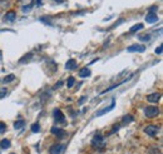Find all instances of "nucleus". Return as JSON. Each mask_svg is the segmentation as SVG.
I'll use <instances>...</instances> for the list:
<instances>
[{
	"instance_id": "nucleus-5",
	"label": "nucleus",
	"mask_w": 163,
	"mask_h": 154,
	"mask_svg": "<svg viewBox=\"0 0 163 154\" xmlns=\"http://www.w3.org/2000/svg\"><path fill=\"white\" fill-rule=\"evenodd\" d=\"M53 115H54V119H55L57 123H65V117H64V114L62 113L60 109H54Z\"/></svg>"
},
{
	"instance_id": "nucleus-3",
	"label": "nucleus",
	"mask_w": 163,
	"mask_h": 154,
	"mask_svg": "<svg viewBox=\"0 0 163 154\" xmlns=\"http://www.w3.org/2000/svg\"><path fill=\"white\" fill-rule=\"evenodd\" d=\"M144 114L145 117H148V118H154V117H157L159 114V109L158 107H147L144 109Z\"/></svg>"
},
{
	"instance_id": "nucleus-15",
	"label": "nucleus",
	"mask_w": 163,
	"mask_h": 154,
	"mask_svg": "<svg viewBox=\"0 0 163 154\" xmlns=\"http://www.w3.org/2000/svg\"><path fill=\"white\" fill-rule=\"evenodd\" d=\"M90 74H92V72H90L89 68H83V69L79 72L80 78H88V76H90Z\"/></svg>"
},
{
	"instance_id": "nucleus-25",
	"label": "nucleus",
	"mask_w": 163,
	"mask_h": 154,
	"mask_svg": "<svg viewBox=\"0 0 163 154\" xmlns=\"http://www.w3.org/2000/svg\"><path fill=\"white\" fill-rule=\"evenodd\" d=\"M33 8V4H29L28 6H23V11L24 13H27V11H30V9Z\"/></svg>"
},
{
	"instance_id": "nucleus-27",
	"label": "nucleus",
	"mask_w": 163,
	"mask_h": 154,
	"mask_svg": "<svg viewBox=\"0 0 163 154\" xmlns=\"http://www.w3.org/2000/svg\"><path fill=\"white\" fill-rule=\"evenodd\" d=\"M62 85H63V82H62V80H60V82H58V83L54 85V89H58V88H60Z\"/></svg>"
},
{
	"instance_id": "nucleus-24",
	"label": "nucleus",
	"mask_w": 163,
	"mask_h": 154,
	"mask_svg": "<svg viewBox=\"0 0 163 154\" xmlns=\"http://www.w3.org/2000/svg\"><path fill=\"white\" fill-rule=\"evenodd\" d=\"M5 130H6V125H5V123L0 122V134H3Z\"/></svg>"
},
{
	"instance_id": "nucleus-29",
	"label": "nucleus",
	"mask_w": 163,
	"mask_h": 154,
	"mask_svg": "<svg viewBox=\"0 0 163 154\" xmlns=\"http://www.w3.org/2000/svg\"><path fill=\"white\" fill-rule=\"evenodd\" d=\"M156 54H162V45H159L158 48H156Z\"/></svg>"
},
{
	"instance_id": "nucleus-9",
	"label": "nucleus",
	"mask_w": 163,
	"mask_h": 154,
	"mask_svg": "<svg viewBox=\"0 0 163 154\" xmlns=\"http://www.w3.org/2000/svg\"><path fill=\"white\" fill-rule=\"evenodd\" d=\"M114 107H116V101L114 100H112V103H110V105L109 107H106V108H103L100 112H98L97 114H96V117H100V115H103V114H106V113H108V112H110L112 109H114Z\"/></svg>"
},
{
	"instance_id": "nucleus-4",
	"label": "nucleus",
	"mask_w": 163,
	"mask_h": 154,
	"mask_svg": "<svg viewBox=\"0 0 163 154\" xmlns=\"http://www.w3.org/2000/svg\"><path fill=\"white\" fill-rule=\"evenodd\" d=\"M65 149L64 144H54L49 148V154H62Z\"/></svg>"
},
{
	"instance_id": "nucleus-12",
	"label": "nucleus",
	"mask_w": 163,
	"mask_h": 154,
	"mask_svg": "<svg viewBox=\"0 0 163 154\" xmlns=\"http://www.w3.org/2000/svg\"><path fill=\"white\" fill-rule=\"evenodd\" d=\"M77 66H78V63H77V60H74V59H69V60L65 63L67 70H74V69H77Z\"/></svg>"
},
{
	"instance_id": "nucleus-10",
	"label": "nucleus",
	"mask_w": 163,
	"mask_h": 154,
	"mask_svg": "<svg viewBox=\"0 0 163 154\" xmlns=\"http://www.w3.org/2000/svg\"><path fill=\"white\" fill-rule=\"evenodd\" d=\"M159 99H161L159 93H152L149 95H147V101H149V103H158Z\"/></svg>"
},
{
	"instance_id": "nucleus-21",
	"label": "nucleus",
	"mask_w": 163,
	"mask_h": 154,
	"mask_svg": "<svg viewBox=\"0 0 163 154\" xmlns=\"http://www.w3.org/2000/svg\"><path fill=\"white\" fill-rule=\"evenodd\" d=\"M30 129H31L33 133H39V132H40V125H39V123H34V124H31Z\"/></svg>"
},
{
	"instance_id": "nucleus-13",
	"label": "nucleus",
	"mask_w": 163,
	"mask_h": 154,
	"mask_svg": "<svg viewBox=\"0 0 163 154\" xmlns=\"http://www.w3.org/2000/svg\"><path fill=\"white\" fill-rule=\"evenodd\" d=\"M145 20H147V23H149V24L157 23L158 21V16H157V14H154V13H148L147 16H145Z\"/></svg>"
},
{
	"instance_id": "nucleus-32",
	"label": "nucleus",
	"mask_w": 163,
	"mask_h": 154,
	"mask_svg": "<svg viewBox=\"0 0 163 154\" xmlns=\"http://www.w3.org/2000/svg\"><path fill=\"white\" fill-rule=\"evenodd\" d=\"M10 154H15V153H10Z\"/></svg>"
},
{
	"instance_id": "nucleus-7",
	"label": "nucleus",
	"mask_w": 163,
	"mask_h": 154,
	"mask_svg": "<svg viewBox=\"0 0 163 154\" xmlns=\"http://www.w3.org/2000/svg\"><path fill=\"white\" fill-rule=\"evenodd\" d=\"M132 76L133 75H131L129 76V78H126V79H123V80H121V82H119V83H116V84H113V85H110V87H108L106 90H103L100 94H106V93H108V91H110V90H113V89H116V88H118L119 87V85H122V84H124V83H127L128 80H129L131 78H132Z\"/></svg>"
},
{
	"instance_id": "nucleus-23",
	"label": "nucleus",
	"mask_w": 163,
	"mask_h": 154,
	"mask_svg": "<svg viewBox=\"0 0 163 154\" xmlns=\"http://www.w3.org/2000/svg\"><path fill=\"white\" fill-rule=\"evenodd\" d=\"M8 95V89H5V88H3V89H0V99H3V98H5Z\"/></svg>"
},
{
	"instance_id": "nucleus-17",
	"label": "nucleus",
	"mask_w": 163,
	"mask_h": 154,
	"mask_svg": "<svg viewBox=\"0 0 163 154\" xmlns=\"http://www.w3.org/2000/svg\"><path fill=\"white\" fill-rule=\"evenodd\" d=\"M24 125H25V122L23 120V119H19V120H16V122L14 123V128H15L16 130H18V129H21Z\"/></svg>"
},
{
	"instance_id": "nucleus-11",
	"label": "nucleus",
	"mask_w": 163,
	"mask_h": 154,
	"mask_svg": "<svg viewBox=\"0 0 163 154\" xmlns=\"http://www.w3.org/2000/svg\"><path fill=\"white\" fill-rule=\"evenodd\" d=\"M50 132H51V134L57 135L58 138H63V136L65 135V132H64L63 129H60V128H58V127H53V128L50 129Z\"/></svg>"
},
{
	"instance_id": "nucleus-18",
	"label": "nucleus",
	"mask_w": 163,
	"mask_h": 154,
	"mask_svg": "<svg viewBox=\"0 0 163 154\" xmlns=\"http://www.w3.org/2000/svg\"><path fill=\"white\" fill-rule=\"evenodd\" d=\"M141 29H143V24H135V25H133V27L129 29V33H135V31H138V30H141Z\"/></svg>"
},
{
	"instance_id": "nucleus-20",
	"label": "nucleus",
	"mask_w": 163,
	"mask_h": 154,
	"mask_svg": "<svg viewBox=\"0 0 163 154\" xmlns=\"http://www.w3.org/2000/svg\"><path fill=\"white\" fill-rule=\"evenodd\" d=\"M138 39L142 40V41H149L151 40V35H149V34H139Z\"/></svg>"
},
{
	"instance_id": "nucleus-19",
	"label": "nucleus",
	"mask_w": 163,
	"mask_h": 154,
	"mask_svg": "<svg viewBox=\"0 0 163 154\" xmlns=\"http://www.w3.org/2000/svg\"><path fill=\"white\" fill-rule=\"evenodd\" d=\"M13 80H15V75L14 74H9V75H6L5 78L3 79V83L6 84V83H11Z\"/></svg>"
},
{
	"instance_id": "nucleus-16",
	"label": "nucleus",
	"mask_w": 163,
	"mask_h": 154,
	"mask_svg": "<svg viewBox=\"0 0 163 154\" xmlns=\"http://www.w3.org/2000/svg\"><path fill=\"white\" fill-rule=\"evenodd\" d=\"M10 140L9 139H3V140H0V147H2L3 149H6V148H9L10 147Z\"/></svg>"
},
{
	"instance_id": "nucleus-2",
	"label": "nucleus",
	"mask_w": 163,
	"mask_h": 154,
	"mask_svg": "<svg viewBox=\"0 0 163 154\" xmlns=\"http://www.w3.org/2000/svg\"><path fill=\"white\" fill-rule=\"evenodd\" d=\"M143 130H144L145 134L149 135V136H156V135L158 134V132H159V127L154 125V124H151V125H147V127H145Z\"/></svg>"
},
{
	"instance_id": "nucleus-14",
	"label": "nucleus",
	"mask_w": 163,
	"mask_h": 154,
	"mask_svg": "<svg viewBox=\"0 0 163 154\" xmlns=\"http://www.w3.org/2000/svg\"><path fill=\"white\" fill-rule=\"evenodd\" d=\"M133 120H134L133 115H131V114H127V115H124V117L122 118V125H127V124L132 123Z\"/></svg>"
},
{
	"instance_id": "nucleus-8",
	"label": "nucleus",
	"mask_w": 163,
	"mask_h": 154,
	"mask_svg": "<svg viewBox=\"0 0 163 154\" xmlns=\"http://www.w3.org/2000/svg\"><path fill=\"white\" fill-rule=\"evenodd\" d=\"M15 18H16V13L13 11V10H10V11H8L4 15V21L5 23H13L15 20Z\"/></svg>"
},
{
	"instance_id": "nucleus-30",
	"label": "nucleus",
	"mask_w": 163,
	"mask_h": 154,
	"mask_svg": "<svg viewBox=\"0 0 163 154\" xmlns=\"http://www.w3.org/2000/svg\"><path fill=\"white\" fill-rule=\"evenodd\" d=\"M118 129H119V125H114V127H113V129H112V132H110V134H113V133H116V132H117Z\"/></svg>"
},
{
	"instance_id": "nucleus-26",
	"label": "nucleus",
	"mask_w": 163,
	"mask_h": 154,
	"mask_svg": "<svg viewBox=\"0 0 163 154\" xmlns=\"http://www.w3.org/2000/svg\"><path fill=\"white\" fill-rule=\"evenodd\" d=\"M0 6H9V2H6V0H0Z\"/></svg>"
},
{
	"instance_id": "nucleus-28",
	"label": "nucleus",
	"mask_w": 163,
	"mask_h": 154,
	"mask_svg": "<svg viewBox=\"0 0 163 154\" xmlns=\"http://www.w3.org/2000/svg\"><path fill=\"white\" fill-rule=\"evenodd\" d=\"M85 99H87V97H82V98L79 99V101H78V104H79V105H82V104H83V103L85 101Z\"/></svg>"
},
{
	"instance_id": "nucleus-6",
	"label": "nucleus",
	"mask_w": 163,
	"mask_h": 154,
	"mask_svg": "<svg viewBox=\"0 0 163 154\" xmlns=\"http://www.w3.org/2000/svg\"><path fill=\"white\" fill-rule=\"evenodd\" d=\"M144 50H145V47L144 45H139V44H133V45L127 48V51H129V53H135V51H138V53H143Z\"/></svg>"
},
{
	"instance_id": "nucleus-1",
	"label": "nucleus",
	"mask_w": 163,
	"mask_h": 154,
	"mask_svg": "<svg viewBox=\"0 0 163 154\" xmlns=\"http://www.w3.org/2000/svg\"><path fill=\"white\" fill-rule=\"evenodd\" d=\"M104 136H103L102 134H96L93 136V139H92V145L93 147H97V148H102V147H104Z\"/></svg>"
},
{
	"instance_id": "nucleus-22",
	"label": "nucleus",
	"mask_w": 163,
	"mask_h": 154,
	"mask_svg": "<svg viewBox=\"0 0 163 154\" xmlns=\"http://www.w3.org/2000/svg\"><path fill=\"white\" fill-rule=\"evenodd\" d=\"M74 83H75L74 76H69V78H68V80H67V87H68V88H72L73 85H74Z\"/></svg>"
},
{
	"instance_id": "nucleus-31",
	"label": "nucleus",
	"mask_w": 163,
	"mask_h": 154,
	"mask_svg": "<svg viewBox=\"0 0 163 154\" xmlns=\"http://www.w3.org/2000/svg\"><path fill=\"white\" fill-rule=\"evenodd\" d=\"M51 2H54V3H58V4H62L64 0H51Z\"/></svg>"
}]
</instances>
